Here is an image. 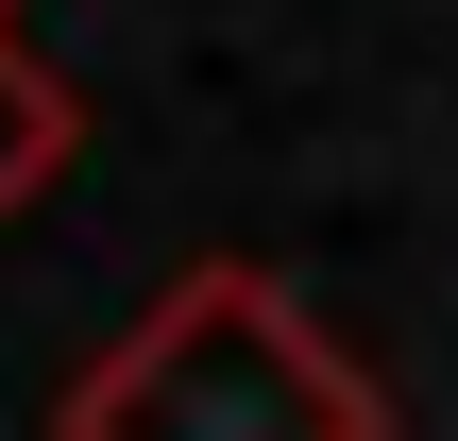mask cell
<instances>
[{"label": "cell", "instance_id": "2", "mask_svg": "<svg viewBox=\"0 0 458 441\" xmlns=\"http://www.w3.org/2000/svg\"><path fill=\"white\" fill-rule=\"evenodd\" d=\"M68 153H85V85H68V68H34V51L0 34V221H17Z\"/></svg>", "mask_w": 458, "mask_h": 441}, {"label": "cell", "instance_id": "1", "mask_svg": "<svg viewBox=\"0 0 458 441\" xmlns=\"http://www.w3.org/2000/svg\"><path fill=\"white\" fill-rule=\"evenodd\" d=\"M51 441H391V408L255 255H204L68 374Z\"/></svg>", "mask_w": 458, "mask_h": 441}, {"label": "cell", "instance_id": "3", "mask_svg": "<svg viewBox=\"0 0 458 441\" xmlns=\"http://www.w3.org/2000/svg\"><path fill=\"white\" fill-rule=\"evenodd\" d=\"M0 34H17V0H0Z\"/></svg>", "mask_w": 458, "mask_h": 441}]
</instances>
